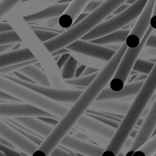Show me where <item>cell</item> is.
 Listing matches in <instances>:
<instances>
[{"mask_svg":"<svg viewBox=\"0 0 156 156\" xmlns=\"http://www.w3.org/2000/svg\"><path fill=\"white\" fill-rule=\"evenodd\" d=\"M126 48L127 45L125 43L121 45L113 57L106 63L103 69L99 71L93 81L86 88L85 90L82 91L76 101L73 102V105L69 108L64 116L60 118L58 124L52 129L50 133L43 140L41 144L38 145L33 155H50V153L59 145L61 140L69 133L86 111L90 108V105L96 101L103 89L109 85Z\"/></svg>","mask_w":156,"mask_h":156,"instance_id":"6da1fadb","label":"cell"},{"mask_svg":"<svg viewBox=\"0 0 156 156\" xmlns=\"http://www.w3.org/2000/svg\"><path fill=\"white\" fill-rule=\"evenodd\" d=\"M156 91V62L151 72L147 75L138 94L134 97L132 105L121 121L113 137L109 142L103 154L118 155L124 143L134 129L136 122Z\"/></svg>","mask_w":156,"mask_h":156,"instance_id":"7a4b0ae2","label":"cell"},{"mask_svg":"<svg viewBox=\"0 0 156 156\" xmlns=\"http://www.w3.org/2000/svg\"><path fill=\"white\" fill-rule=\"evenodd\" d=\"M127 0H104L95 10L89 13L80 22L72 25L69 28L55 37L45 41L44 46L52 54L53 52L66 48L70 43L81 38L85 34L103 22L111 14Z\"/></svg>","mask_w":156,"mask_h":156,"instance_id":"3957f363","label":"cell"},{"mask_svg":"<svg viewBox=\"0 0 156 156\" xmlns=\"http://www.w3.org/2000/svg\"><path fill=\"white\" fill-rule=\"evenodd\" d=\"M0 90L4 92L42 109L55 117L61 118L68 112L69 108L60 102L55 101L18 82L0 75Z\"/></svg>","mask_w":156,"mask_h":156,"instance_id":"277c9868","label":"cell"},{"mask_svg":"<svg viewBox=\"0 0 156 156\" xmlns=\"http://www.w3.org/2000/svg\"><path fill=\"white\" fill-rule=\"evenodd\" d=\"M147 0L135 1L134 3L131 4L126 9L115 15L112 18L99 24L93 29H91L87 34H85L81 37V39L91 41L93 39H96L98 37H101L102 36L114 32L116 30L122 29L123 27L127 26L128 24H130L131 22H133L139 16Z\"/></svg>","mask_w":156,"mask_h":156,"instance_id":"5b68a950","label":"cell"},{"mask_svg":"<svg viewBox=\"0 0 156 156\" xmlns=\"http://www.w3.org/2000/svg\"><path fill=\"white\" fill-rule=\"evenodd\" d=\"M153 31H154V28L152 27H150L148 31L146 32L145 36L142 39L141 43L137 47H135V48L127 47V48H126L125 52L123 53V55L118 64V67L109 83V87L113 91L121 90L127 83L128 78H129L132 70L133 69L134 64H135L136 60L138 59L139 56L141 55L143 49L144 48L146 41L148 39V37H150V35L153 33Z\"/></svg>","mask_w":156,"mask_h":156,"instance_id":"8992f818","label":"cell"},{"mask_svg":"<svg viewBox=\"0 0 156 156\" xmlns=\"http://www.w3.org/2000/svg\"><path fill=\"white\" fill-rule=\"evenodd\" d=\"M7 78L12 80L25 85L26 87L60 103H73L82 93V90H64V89H55L49 86H43L37 84L35 82H29L27 80H20L16 76H8Z\"/></svg>","mask_w":156,"mask_h":156,"instance_id":"52a82bcc","label":"cell"},{"mask_svg":"<svg viewBox=\"0 0 156 156\" xmlns=\"http://www.w3.org/2000/svg\"><path fill=\"white\" fill-rule=\"evenodd\" d=\"M154 3L155 0H147L143 11L137 17V21L133 25V28L131 29L125 40V44L127 45V47L130 48L137 47L141 43L144 37L145 36L146 32L151 27L150 22L154 12Z\"/></svg>","mask_w":156,"mask_h":156,"instance_id":"ba28073f","label":"cell"},{"mask_svg":"<svg viewBox=\"0 0 156 156\" xmlns=\"http://www.w3.org/2000/svg\"><path fill=\"white\" fill-rule=\"evenodd\" d=\"M71 52L78 53L83 56L90 57L96 59H101L102 61L108 62L115 54L116 50L111 48L103 47L93 42H89L83 39H78L66 47Z\"/></svg>","mask_w":156,"mask_h":156,"instance_id":"9c48e42d","label":"cell"},{"mask_svg":"<svg viewBox=\"0 0 156 156\" xmlns=\"http://www.w3.org/2000/svg\"><path fill=\"white\" fill-rule=\"evenodd\" d=\"M0 136L6 139L14 147H16L21 152H24L27 155H33L38 145L19 132H17L11 125H8L0 118Z\"/></svg>","mask_w":156,"mask_h":156,"instance_id":"30bf717a","label":"cell"},{"mask_svg":"<svg viewBox=\"0 0 156 156\" xmlns=\"http://www.w3.org/2000/svg\"><path fill=\"white\" fill-rule=\"evenodd\" d=\"M0 116L3 117H55L48 112L30 103H0Z\"/></svg>","mask_w":156,"mask_h":156,"instance_id":"8fae6325","label":"cell"},{"mask_svg":"<svg viewBox=\"0 0 156 156\" xmlns=\"http://www.w3.org/2000/svg\"><path fill=\"white\" fill-rule=\"evenodd\" d=\"M156 129V98L154 102L150 109L149 112L145 116L142 126L140 127L132 146L127 152V155H133L136 150H138L142 145H144L154 133Z\"/></svg>","mask_w":156,"mask_h":156,"instance_id":"7c38bea8","label":"cell"},{"mask_svg":"<svg viewBox=\"0 0 156 156\" xmlns=\"http://www.w3.org/2000/svg\"><path fill=\"white\" fill-rule=\"evenodd\" d=\"M59 145L79 153L80 154H85L89 156H101L103 154L105 148L99 145H95L90 143H87L84 140L77 138L76 136H71L67 134L59 143Z\"/></svg>","mask_w":156,"mask_h":156,"instance_id":"4fadbf2b","label":"cell"},{"mask_svg":"<svg viewBox=\"0 0 156 156\" xmlns=\"http://www.w3.org/2000/svg\"><path fill=\"white\" fill-rule=\"evenodd\" d=\"M76 124L80 128L88 131L89 133H91L99 137L104 138L109 142L113 137L116 132L115 128L101 122V121L95 119L93 116H89L85 114H83L79 119Z\"/></svg>","mask_w":156,"mask_h":156,"instance_id":"5bb4252c","label":"cell"},{"mask_svg":"<svg viewBox=\"0 0 156 156\" xmlns=\"http://www.w3.org/2000/svg\"><path fill=\"white\" fill-rule=\"evenodd\" d=\"M144 80H134L131 83L125 84V86L119 91H113L110 87L103 89V90L97 97L96 101H106V100H121L129 97H135L141 87L143 86Z\"/></svg>","mask_w":156,"mask_h":156,"instance_id":"9a60e30c","label":"cell"},{"mask_svg":"<svg viewBox=\"0 0 156 156\" xmlns=\"http://www.w3.org/2000/svg\"><path fill=\"white\" fill-rule=\"evenodd\" d=\"M133 101H122L120 100H106V101H95L90 105V109L124 116L129 111Z\"/></svg>","mask_w":156,"mask_h":156,"instance_id":"2e32d148","label":"cell"},{"mask_svg":"<svg viewBox=\"0 0 156 156\" xmlns=\"http://www.w3.org/2000/svg\"><path fill=\"white\" fill-rule=\"evenodd\" d=\"M69 3H60L58 2V4H54L52 5H49L37 13L30 14L24 16V19L27 22H36V21H41L46 19H50L53 17H59L67 9Z\"/></svg>","mask_w":156,"mask_h":156,"instance_id":"e0dca14e","label":"cell"},{"mask_svg":"<svg viewBox=\"0 0 156 156\" xmlns=\"http://www.w3.org/2000/svg\"><path fill=\"white\" fill-rule=\"evenodd\" d=\"M90 1V0H72L65 12L58 17L59 27L62 28H69Z\"/></svg>","mask_w":156,"mask_h":156,"instance_id":"ac0fdd59","label":"cell"},{"mask_svg":"<svg viewBox=\"0 0 156 156\" xmlns=\"http://www.w3.org/2000/svg\"><path fill=\"white\" fill-rule=\"evenodd\" d=\"M37 118L38 117H33V116L16 117L15 122L19 125L23 126L24 128L33 132L34 133H37L46 138L50 133V132L54 127L44 122L41 119L39 120Z\"/></svg>","mask_w":156,"mask_h":156,"instance_id":"d6986e66","label":"cell"},{"mask_svg":"<svg viewBox=\"0 0 156 156\" xmlns=\"http://www.w3.org/2000/svg\"><path fill=\"white\" fill-rule=\"evenodd\" d=\"M35 59L33 53L27 48L0 53V69L16 63Z\"/></svg>","mask_w":156,"mask_h":156,"instance_id":"ffe728a7","label":"cell"},{"mask_svg":"<svg viewBox=\"0 0 156 156\" xmlns=\"http://www.w3.org/2000/svg\"><path fill=\"white\" fill-rule=\"evenodd\" d=\"M130 29H119L114 32H112L110 34H107L105 36H102L101 37H98L96 39L91 40V42L99 44V45H111V44H123L125 43V40L130 33Z\"/></svg>","mask_w":156,"mask_h":156,"instance_id":"44dd1931","label":"cell"},{"mask_svg":"<svg viewBox=\"0 0 156 156\" xmlns=\"http://www.w3.org/2000/svg\"><path fill=\"white\" fill-rule=\"evenodd\" d=\"M17 72H20L26 75L27 78H29L33 82L37 84L43 85V86H50L49 81L45 72L41 70L39 68H37V66H35L34 63L25 66L24 68L20 69Z\"/></svg>","mask_w":156,"mask_h":156,"instance_id":"7402d4cb","label":"cell"},{"mask_svg":"<svg viewBox=\"0 0 156 156\" xmlns=\"http://www.w3.org/2000/svg\"><path fill=\"white\" fill-rule=\"evenodd\" d=\"M59 0H30L24 5H20L18 8V12H20L23 16L30 14L37 13L49 5H52L58 3Z\"/></svg>","mask_w":156,"mask_h":156,"instance_id":"603a6c76","label":"cell"},{"mask_svg":"<svg viewBox=\"0 0 156 156\" xmlns=\"http://www.w3.org/2000/svg\"><path fill=\"white\" fill-rule=\"evenodd\" d=\"M78 66H79L78 60L74 57L70 56V58L65 63L63 68L60 69L61 70V77L64 80H69V79L74 78Z\"/></svg>","mask_w":156,"mask_h":156,"instance_id":"cb8c5ba5","label":"cell"},{"mask_svg":"<svg viewBox=\"0 0 156 156\" xmlns=\"http://www.w3.org/2000/svg\"><path fill=\"white\" fill-rule=\"evenodd\" d=\"M99 73V72H98ZM98 73H93V74H89V75H81L80 77H74L72 79L65 80V81L73 86H80V87H88L95 79Z\"/></svg>","mask_w":156,"mask_h":156,"instance_id":"d4e9b609","label":"cell"},{"mask_svg":"<svg viewBox=\"0 0 156 156\" xmlns=\"http://www.w3.org/2000/svg\"><path fill=\"white\" fill-rule=\"evenodd\" d=\"M152 136L144 145H142L138 150L134 152L133 154H142L145 156H151L156 153V133Z\"/></svg>","mask_w":156,"mask_h":156,"instance_id":"484cf974","label":"cell"},{"mask_svg":"<svg viewBox=\"0 0 156 156\" xmlns=\"http://www.w3.org/2000/svg\"><path fill=\"white\" fill-rule=\"evenodd\" d=\"M17 43H22V39L14 30L0 32V46L5 44H17Z\"/></svg>","mask_w":156,"mask_h":156,"instance_id":"4316f807","label":"cell"},{"mask_svg":"<svg viewBox=\"0 0 156 156\" xmlns=\"http://www.w3.org/2000/svg\"><path fill=\"white\" fill-rule=\"evenodd\" d=\"M154 66V62L146 60L144 58H138L134 64L133 70L144 75H148Z\"/></svg>","mask_w":156,"mask_h":156,"instance_id":"83f0119b","label":"cell"},{"mask_svg":"<svg viewBox=\"0 0 156 156\" xmlns=\"http://www.w3.org/2000/svg\"><path fill=\"white\" fill-rule=\"evenodd\" d=\"M36 62V59H32V60H28V61H24V62H19V63H16L7 67H4L0 69V73L1 74H9L12 72H16L18 71L20 69L24 68L25 66H27L29 64H33Z\"/></svg>","mask_w":156,"mask_h":156,"instance_id":"f1b7e54d","label":"cell"},{"mask_svg":"<svg viewBox=\"0 0 156 156\" xmlns=\"http://www.w3.org/2000/svg\"><path fill=\"white\" fill-rule=\"evenodd\" d=\"M34 32L42 42L48 41V40H49V39H51V38H53V37H55L56 36L58 35L57 32H51V31H47V30L36 29V30H34Z\"/></svg>","mask_w":156,"mask_h":156,"instance_id":"f546056e","label":"cell"},{"mask_svg":"<svg viewBox=\"0 0 156 156\" xmlns=\"http://www.w3.org/2000/svg\"><path fill=\"white\" fill-rule=\"evenodd\" d=\"M15 129H16V128H15ZM16 130L17 132H19L21 134H23L25 137H27V139H29L30 141H32L33 143L37 144V145L41 144V143L43 142V139L37 137V136H36V135H34V134H31L30 133H28V132L26 131V130H22V129H16Z\"/></svg>","mask_w":156,"mask_h":156,"instance_id":"4dcf8cb0","label":"cell"},{"mask_svg":"<svg viewBox=\"0 0 156 156\" xmlns=\"http://www.w3.org/2000/svg\"><path fill=\"white\" fill-rule=\"evenodd\" d=\"M102 2H103V1H101V0H90V1L86 5V6L84 7V9H83L82 12L87 13V14L92 12V11L95 10Z\"/></svg>","mask_w":156,"mask_h":156,"instance_id":"1f68e13d","label":"cell"},{"mask_svg":"<svg viewBox=\"0 0 156 156\" xmlns=\"http://www.w3.org/2000/svg\"><path fill=\"white\" fill-rule=\"evenodd\" d=\"M93 117H94L95 119L101 121V122H103V123H105V124H107V125H110V126H112V127H113V128H115V129H117L118 126H119V124H120V122L113 121V119L111 120V119L106 118V117H104V116H95V115H94Z\"/></svg>","mask_w":156,"mask_h":156,"instance_id":"d6a6232c","label":"cell"},{"mask_svg":"<svg viewBox=\"0 0 156 156\" xmlns=\"http://www.w3.org/2000/svg\"><path fill=\"white\" fill-rule=\"evenodd\" d=\"M0 151H2L5 155H20L21 154L19 152H16V150H14V147L5 145L1 143H0Z\"/></svg>","mask_w":156,"mask_h":156,"instance_id":"836d02e7","label":"cell"},{"mask_svg":"<svg viewBox=\"0 0 156 156\" xmlns=\"http://www.w3.org/2000/svg\"><path fill=\"white\" fill-rule=\"evenodd\" d=\"M50 155L52 156H70V155H76V154L74 153H70V152H67L59 147H56L51 153H50Z\"/></svg>","mask_w":156,"mask_h":156,"instance_id":"e575fe53","label":"cell"},{"mask_svg":"<svg viewBox=\"0 0 156 156\" xmlns=\"http://www.w3.org/2000/svg\"><path fill=\"white\" fill-rule=\"evenodd\" d=\"M70 53L69 52H68V53H65V54H63V55H61L60 56V58L58 59V61H57V65H58V69H61L62 68H63V66L65 65V63L68 61V59L70 58Z\"/></svg>","mask_w":156,"mask_h":156,"instance_id":"d590c367","label":"cell"},{"mask_svg":"<svg viewBox=\"0 0 156 156\" xmlns=\"http://www.w3.org/2000/svg\"><path fill=\"white\" fill-rule=\"evenodd\" d=\"M145 47H149V48H156V34L155 33H152L150 35V37H148Z\"/></svg>","mask_w":156,"mask_h":156,"instance_id":"8d00e7d4","label":"cell"},{"mask_svg":"<svg viewBox=\"0 0 156 156\" xmlns=\"http://www.w3.org/2000/svg\"><path fill=\"white\" fill-rule=\"evenodd\" d=\"M39 118H41V120L44 122H46V123H48V124H49V125H51L53 127H55L58 122V121L55 120L54 117H39Z\"/></svg>","mask_w":156,"mask_h":156,"instance_id":"74e56055","label":"cell"},{"mask_svg":"<svg viewBox=\"0 0 156 156\" xmlns=\"http://www.w3.org/2000/svg\"><path fill=\"white\" fill-rule=\"evenodd\" d=\"M0 100H3V101H15L16 98L13 97V96H11V95H9V94H7V93H5V92H4L3 90H0Z\"/></svg>","mask_w":156,"mask_h":156,"instance_id":"f35d334b","label":"cell"},{"mask_svg":"<svg viewBox=\"0 0 156 156\" xmlns=\"http://www.w3.org/2000/svg\"><path fill=\"white\" fill-rule=\"evenodd\" d=\"M150 26L154 28V30H156V0L154 3V12H153V16L151 18Z\"/></svg>","mask_w":156,"mask_h":156,"instance_id":"ab89813d","label":"cell"},{"mask_svg":"<svg viewBox=\"0 0 156 156\" xmlns=\"http://www.w3.org/2000/svg\"><path fill=\"white\" fill-rule=\"evenodd\" d=\"M99 69H95V68H91V67H86L82 75H89V74H93V73H98Z\"/></svg>","mask_w":156,"mask_h":156,"instance_id":"60d3db41","label":"cell"},{"mask_svg":"<svg viewBox=\"0 0 156 156\" xmlns=\"http://www.w3.org/2000/svg\"><path fill=\"white\" fill-rule=\"evenodd\" d=\"M9 30H13V28L8 23L0 22V32H5V31H9Z\"/></svg>","mask_w":156,"mask_h":156,"instance_id":"b9f144b4","label":"cell"},{"mask_svg":"<svg viewBox=\"0 0 156 156\" xmlns=\"http://www.w3.org/2000/svg\"><path fill=\"white\" fill-rule=\"evenodd\" d=\"M129 5H130L129 4H127V3H123L122 5H121L118 8H116V9L114 10V12L112 13V15H117V14L121 13L122 11H123L124 9H126Z\"/></svg>","mask_w":156,"mask_h":156,"instance_id":"7bdbcfd3","label":"cell"},{"mask_svg":"<svg viewBox=\"0 0 156 156\" xmlns=\"http://www.w3.org/2000/svg\"><path fill=\"white\" fill-rule=\"evenodd\" d=\"M86 67H87V66H85V65H80V66H78L77 70H76V73H75V77H80V76H81Z\"/></svg>","mask_w":156,"mask_h":156,"instance_id":"ee69618b","label":"cell"},{"mask_svg":"<svg viewBox=\"0 0 156 156\" xmlns=\"http://www.w3.org/2000/svg\"><path fill=\"white\" fill-rule=\"evenodd\" d=\"M12 45H14V44H5V45H1L0 46V53L7 52L9 49L12 48Z\"/></svg>","mask_w":156,"mask_h":156,"instance_id":"f6af8a7d","label":"cell"},{"mask_svg":"<svg viewBox=\"0 0 156 156\" xmlns=\"http://www.w3.org/2000/svg\"><path fill=\"white\" fill-rule=\"evenodd\" d=\"M68 52H69V49H67L66 48H60V49H58V50H57V51L53 52V53H52V56L56 57V56L63 55V54L68 53Z\"/></svg>","mask_w":156,"mask_h":156,"instance_id":"bcb514c9","label":"cell"},{"mask_svg":"<svg viewBox=\"0 0 156 156\" xmlns=\"http://www.w3.org/2000/svg\"><path fill=\"white\" fill-rule=\"evenodd\" d=\"M77 138H80V139H81V140H84V141H87L88 140V137L87 136H85L84 134H82V133H76V135H75Z\"/></svg>","mask_w":156,"mask_h":156,"instance_id":"7dc6e473","label":"cell"},{"mask_svg":"<svg viewBox=\"0 0 156 156\" xmlns=\"http://www.w3.org/2000/svg\"><path fill=\"white\" fill-rule=\"evenodd\" d=\"M58 2H60V3H70V2H72V0H59Z\"/></svg>","mask_w":156,"mask_h":156,"instance_id":"c3c4849f","label":"cell"},{"mask_svg":"<svg viewBox=\"0 0 156 156\" xmlns=\"http://www.w3.org/2000/svg\"><path fill=\"white\" fill-rule=\"evenodd\" d=\"M135 1H137V0H127L125 3H127V4H129V5H131V4H133V3H134Z\"/></svg>","mask_w":156,"mask_h":156,"instance_id":"681fc988","label":"cell"},{"mask_svg":"<svg viewBox=\"0 0 156 156\" xmlns=\"http://www.w3.org/2000/svg\"><path fill=\"white\" fill-rule=\"evenodd\" d=\"M5 154L2 151H0V156H5Z\"/></svg>","mask_w":156,"mask_h":156,"instance_id":"f907efd6","label":"cell"},{"mask_svg":"<svg viewBox=\"0 0 156 156\" xmlns=\"http://www.w3.org/2000/svg\"><path fill=\"white\" fill-rule=\"evenodd\" d=\"M154 133H156V129H155V131H154Z\"/></svg>","mask_w":156,"mask_h":156,"instance_id":"816d5d0a","label":"cell"},{"mask_svg":"<svg viewBox=\"0 0 156 156\" xmlns=\"http://www.w3.org/2000/svg\"><path fill=\"white\" fill-rule=\"evenodd\" d=\"M154 31H156V30H154Z\"/></svg>","mask_w":156,"mask_h":156,"instance_id":"f5cc1de1","label":"cell"}]
</instances>
